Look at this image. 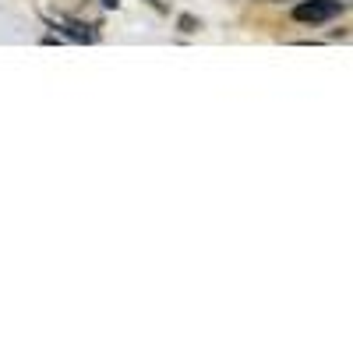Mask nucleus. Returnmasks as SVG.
<instances>
[{
  "instance_id": "nucleus-5",
  "label": "nucleus",
  "mask_w": 353,
  "mask_h": 353,
  "mask_svg": "<svg viewBox=\"0 0 353 353\" xmlns=\"http://www.w3.org/2000/svg\"><path fill=\"white\" fill-rule=\"evenodd\" d=\"M103 4H106V8H113V11H117V4H121V0H103Z\"/></svg>"
},
{
  "instance_id": "nucleus-3",
  "label": "nucleus",
  "mask_w": 353,
  "mask_h": 353,
  "mask_svg": "<svg viewBox=\"0 0 353 353\" xmlns=\"http://www.w3.org/2000/svg\"><path fill=\"white\" fill-rule=\"evenodd\" d=\"M181 32H198V21L191 14H181Z\"/></svg>"
},
{
  "instance_id": "nucleus-4",
  "label": "nucleus",
  "mask_w": 353,
  "mask_h": 353,
  "mask_svg": "<svg viewBox=\"0 0 353 353\" xmlns=\"http://www.w3.org/2000/svg\"><path fill=\"white\" fill-rule=\"evenodd\" d=\"M149 4H152L156 11H166V4H163V0H149Z\"/></svg>"
},
{
  "instance_id": "nucleus-1",
  "label": "nucleus",
  "mask_w": 353,
  "mask_h": 353,
  "mask_svg": "<svg viewBox=\"0 0 353 353\" xmlns=\"http://www.w3.org/2000/svg\"><path fill=\"white\" fill-rule=\"evenodd\" d=\"M339 14H343L339 0H301V4L293 8V21H301V25H325Z\"/></svg>"
},
{
  "instance_id": "nucleus-2",
  "label": "nucleus",
  "mask_w": 353,
  "mask_h": 353,
  "mask_svg": "<svg viewBox=\"0 0 353 353\" xmlns=\"http://www.w3.org/2000/svg\"><path fill=\"white\" fill-rule=\"evenodd\" d=\"M53 25H61L74 43H99V32H96V28H85V25H81V21H74V18L57 14V18H53Z\"/></svg>"
}]
</instances>
